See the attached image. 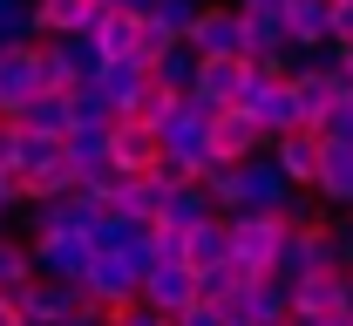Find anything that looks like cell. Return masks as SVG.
Instances as JSON below:
<instances>
[{
  "instance_id": "obj_18",
  "label": "cell",
  "mask_w": 353,
  "mask_h": 326,
  "mask_svg": "<svg viewBox=\"0 0 353 326\" xmlns=\"http://www.w3.org/2000/svg\"><path fill=\"white\" fill-rule=\"evenodd\" d=\"M150 89L157 95H170V102H183V95L197 89V54L176 41V48H163L157 61H150Z\"/></svg>"
},
{
  "instance_id": "obj_31",
  "label": "cell",
  "mask_w": 353,
  "mask_h": 326,
  "mask_svg": "<svg viewBox=\"0 0 353 326\" xmlns=\"http://www.w3.org/2000/svg\"><path fill=\"white\" fill-rule=\"evenodd\" d=\"M102 326H170L163 313H150V306H130V313H109Z\"/></svg>"
},
{
  "instance_id": "obj_37",
  "label": "cell",
  "mask_w": 353,
  "mask_h": 326,
  "mask_svg": "<svg viewBox=\"0 0 353 326\" xmlns=\"http://www.w3.org/2000/svg\"><path fill=\"white\" fill-rule=\"evenodd\" d=\"M61 326H102V313H88V306H75V313H68Z\"/></svg>"
},
{
  "instance_id": "obj_30",
  "label": "cell",
  "mask_w": 353,
  "mask_h": 326,
  "mask_svg": "<svg viewBox=\"0 0 353 326\" xmlns=\"http://www.w3.org/2000/svg\"><path fill=\"white\" fill-rule=\"evenodd\" d=\"M326 41H333V48H353V0H333V14H326Z\"/></svg>"
},
{
  "instance_id": "obj_29",
  "label": "cell",
  "mask_w": 353,
  "mask_h": 326,
  "mask_svg": "<svg viewBox=\"0 0 353 326\" xmlns=\"http://www.w3.org/2000/svg\"><path fill=\"white\" fill-rule=\"evenodd\" d=\"M312 136H333V143H353V95H340L326 116H319V130Z\"/></svg>"
},
{
  "instance_id": "obj_40",
  "label": "cell",
  "mask_w": 353,
  "mask_h": 326,
  "mask_svg": "<svg viewBox=\"0 0 353 326\" xmlns=\"http://www.w3.org/2000/svg\"><path fill=\"white\" fill-rule=\"evenodd\" d=\"M7 232H14V218H7V211H0V238H7Z\"/></svg>"
},
{
  "instance_id": "obj_1",
  "label": "cell",
  "mask_w": 353,
  "mask_h": 326,
  "mask_svg": "<svg viewBox=\"0 0 353 326\" xmlns=\"http://www.w3.org/2000/svg\"><path fill=\"white\" fill-rule=\"evenodd\" d=\"M279 238L285 225L279 218H259V211H231L224 218V258L252 279H272V258H279Z\"/></svg>"
},
{
  "instance_id": "obj_25",
  "label": "cell",
  "mask_w": 353,
  "mask_h": 326,
  "mask_svg": "<svg viewBox=\"0 0 353 326\" xmlns=\"http://www.w3.org/2000/svg\"><path fill=\"white\" fill-rule=\"evenodd\" d=\"M61 156H68L75 177L95 170V163H109V130H68V136H61Z\"/></svg>"
},
{
  "instance_id": "obj_10",
  "label": "cell",
  "mask_w": 353,
  "mask_h": 326,
  "mask_svg": "<svg viewBox=\"0 0 353 326\" xmlns=\"http://www.w3.org/2000/svg\"><path fill=\"white\" fill-rule=\"evenodd\" d=\"M75 306H82V292H75V285H54V279H28L21 292H14L21 326H61Z\"/></svg>"
},
{
  "instance_id": "obj_4",
  "label": "cell",
  "mask_w": 353,
  "mask_h": 326,
  "mask_svg": "<svg viewBox=\"0 0 353 326\" xmlns=\"http://www.w3.org/2000/svg\"><path fill=\"white\" fill-rule=\"evenodd\" d=\"M312 204H319L326 218L353 211V143L319 136V163H312Z\"/></svg>"
},
{
  "instance_id": "obj_15",
  "label": "cell",
  "mask_w": 353,
  "mask_h": 326,
  "mask_svg": "<svg viewBox=\"0 0 353 326\" xmlns=\"http://www.w3.org/2000/svg\"><path fill=\"white\" fill-rule=\"evenodd\" d=\"M28 7H34V34L41 41H68V34L95 28V0H28Z\"/></svg>"
},
{
  "instance_id": "obj_41",
  "label": "cell",
  "mask_w": 353,
  "mask_h": 326,
  "mask_svg": "<svg viewBox=\"0 0 353 326\" xmlns=\"http://www.w3.org/2000/svg\"><path fill=\"white\" fill-rule=\"evenodd\" d=\"M197 7H218V0H197Z\"/></svg>"
},
{
  "instance_id": "obj_19",
  "label": "cell",
  "mask_w": 353,
  "mask_h": 326,
  "mask_svg": "<svg viewBox=\"0 0 353 326\" xmlns=\"http://www.w3.org/2000/svg\"><path fill=\"white\" fill-rule=\"evenodd\" d=\"M211 218H218V211H211V197H204L197 184H170L157 225H163V232H197V225H211Z\"/></svg>"
},
{
  "instance_id": "obj_2",
  "label": "cell",
  "mask_w": 353,
  "mask_h": 326,
  "mask_svg": "<svg viewBox=\"0 0 353 326\" xmlns=\"http://www.w3.org/2000/svg\"><path fill=\"white\" fill-rule=\"evenodd\" d=\"M136 279H143V272H136L130 258H88V272H82L75 292H82L88 313L109 320V313H130V306H136Z\"/></svg>"
},
{
  "instance_id": "obj_20",
  "label": "cell",
  "mask_w": 353,
  "mask_h": 326,
  "mask_svg": "<svg viewBox=\"0 0 353 326\" xmlns=\"http://www.w3.org/2000/svg\"><path fill=\"white\" fill-rule=\"evenodd\" d=\"M163 197H170V177L150 170V177H130V184H123L116 211H123V218H143V225H157V218H163Z\"/></svg>"
},
{
  "instance_id": "obj_6",
  "label": "cell",
  "mask_w": 353,
  "mask_h": 326,
  "mask_svg": "<svg viewBox=\"0 0 353 326\" xmlns=\"http://www.w3.org/2000/svg\"><path fill=\"white\" fill-rule=\"evenodd\" d=\"M312 272H333V265H326V218L285 232L279 238V258H272V279L279 285H299V279H312Z\"/></svg>"
},
{
  "instance_id": "obj_16",
  "label": "cell",
  "mask_w": 353,
  "mask_h": 326,
  "mask_svg": "<svg viewBox=\"0 0 353 326\" xmlns=\"http://www.w3.org/2000/svg\"><path fill=\"white\" fill-rule=\"evenodd\" d=\"M259 150H265V136L252 130L245 109H224L218 123H211V156H218V163H245V156H259Z\"/></svg>"
},
{
  "instance_id": "obj_5",
  "label": "cell",
  "mask_w": 353,
  "mask_h": 326,
  "mask_svg": "<svg viewBox=\"0 0 353 326\" xmlns=\"http://www.w3.org/2000/svg\"><path fill=\"white\" fill-rule=\"evenodd\" d=\"M285 306H292V320H333V313H353V272H312V279L285 285Z\"/></svg>"
},
{
  "instance_id": "obj_12",
  "label": "cell",
  "mask_w": 353,
  "mask_h": 326,
  "mask_svg": "<svg viewBox=\"0 0 353 326\" xmlns=\"http://www.w3.org/2000/svg\"><path fill=\"white\" fill-rule=\"evenodd\" d=\"M34 95H41L34 48H7V54H0V123H14V116H21Z\"/></svg>"
},
{
  "instance_id": "obj_32",
  "label": "cell",
  "mask_w": 353,
  "mask_h": 326,
  "mask_svg": "<svg viewBox=\"0 0 353 326\" xmlns=\"http://www.w3.org/2000/svg\"><path fill=\"white\" fill-rule=\"evenodd\" d=\"M21 204H28V190H21V177H14V170H0V211L14 218Z\"/></svg>"
},
{
  "instance_id": "obj_7",
  "label": "cell",
  "mask_w": 353,
  "mask_h": 326,
  "mask_svg": "<svg viewBox=\"0 0 353 326\" xmlns=\"http://www.w3.org/2000/svg\"><path fill=\"white\" fill-rule=\"evenodd\" d=\"M28 258H34V279H54V285H82V272H88V238H75V232H48V238H34L28 245Z\"/></svg>"
},
{
  "instance_id": "obj_9",
  "label": "cell",
  "mask_w": 353,
  "mask_h": 326,
  "mask_svg": "<svg viewBox=\"0 0 353 326\" xmlns=\"http://www.w3.org/2000/svg\"><path fill=\"white\" fill-rule=\"evenodd\" d=\"M224 326H292L285 285H279V279H252L231 306H224Z\"/></svg>"
},
{
  "instance_id": "obj_8",
  "label": "cell",
  "mask_w": 353,
  "mask_h": 326,
  "mask_svg": "<svg viewBox=\"0 0 353 326\" xmlns=\"http://www.w3.org/2000/svg\"><path fill=\"white\" fill-rule=\"evenodd\" d=\"M136 306H150V313H163V320H183V313L197 306V279H190L183 265H150V272L136 279Z\"/></svg>"
},
{
  "instance_id": "obj_23",
  "label": "cell",
  "mask_w": 353,
  "mask_h": 326,
  "mask_svg": "<svg viewBox=\"0 0 353 326\" xmlns=\"http://www.w3.org/2000/svg\"><path fill=\"white\" fill-rule=\"evenodd\" d=\"M285 89H292V102H299V123H306V130H319V116L340 102V89H333L326 75H292Z\"/></svg>"
},
{
  "instance_id": "obj_22",
  "label": "cell",
  "mask_w": 353,
  "mask_h": 326,
  "mask_svg": "<svg viewBox=\"0 0 353 326\" xmlns=\"http://www.w3.org/2000/svg\"><path fill=\"white\" fill-rule=\"evenodd\" d=\"M14 130H21V136H48V143H61V136H68V102L41 89L28 109H21V116H14Z\"/></svg>"
},
{
  "instance_id": "obj_17",
  "label": "cell",
  "mask_w": 353,
  "mask_h": 326,
  "mask_svg": "<svg viewBox=\"0 0 353 326\" xmlns=\"http://www.w3.org/2000/svg\"><path fill=\"white\" fill-rule=\"evenodd\" d=\"M326 14H333V0H285L279 28H285L292 48H326Z\"/></svg>"
},
{
  "instance_id": "obj_11",
  "label": "cell",
  "mask_w": 353,
  "mask_h": 326,
  "mask_svg": "<svg viewBox=\"0 0 353 326\" xmlns=\"http://www.w3.org/2000/svg\"><path fill=\"white\" fill-rule=\"evenodd\" d=\"M292 190H285V177L272 170V156H245L238 163V211H259V218H279V204H285Z\"/></svg>"
},
{
  "instance_id": "obj_13",
  "label": "cell",
  "mask_w": 353,
  "mask_h": 326,
  "mask_svg": "<svg viewBox=\"0 0 353 326\" xmlns=\"http://www.w3.org/2000/svg\"><path fill=\"white\" fill-rule=\"evenodd\" d=\"M272 170L285 177V190H312V163H319V136L312 130H292V136H272L265 143Z\"/></svg>"
},
{
  "instance_id": "obj_34",
  "label": "cell",
  "mask_w": 353,
  "mask_h": 326,
  "mask_svg": "<svg viewBox=\"0 0 353 326\" xmlns=\"http://www.w3.org/2000/svg\"><path fill=\"white\" fill-rule=\"evenodd\" d=\"M170 326H224V313H218V306H190V313L170 320Z\"/></svg>"
},
{
  "instance_id": "obj_28",
  "label": "cell",
  "mask_w": 353,
  "mask_h": 326,
  "mask_svg": "<svg viewBox=\"0 0 353 326\" xmlns=\"http://www.w3.org/2000/svg\"><path fill=\"white\" fill-rule=\"evenodd\" d=\"M34 279V258H28V245L7 232L0 238V292H21V285Z\"/></svg>"
},
{
  "instance_id": "obj_38",
  "label": "cell",
  "mask_w": 353,
  "mask_h": 326,
  "mask_svg": "<svg viewBox=\"0 0 353 326\" xmlns=\"http://www.w3.org/2000/svg\"><path fill=\"white\" fill-rule=\"evenodd\" d=\"M0 326H21V313H14V292H0Z\"/></svg>"
},
{
  "instance_id": "obj_21",
  "label": "cell",
  "mask_w": 353,
  "mask_h": 326,
  "mask_svg": "<svg viewBox=\"0 0 353 326\" xmlns=\"http://www.w3.org/2000/svg\"><path fill=\"white\" fill-rule=\"evenodd\" d=\"M176 265L197 279V272H218L224 265V218H211V225H197V232H183V252H176Z\"/></svg>"
},
{
  "instance_id": "obj_33",
  "label": "cell",
  "mask_w": 353,
  "mask_h": 326,
  "mask_svg": "<svg viewBox=\"0 0 353 326\" xmlns=\"http://www.w3.org/2000/svg\"><path fill=\"white\" fill-rule=\"evenodd\" d=\"M333 89L353 95V48H333Z\"/></svg>"
},
{
  "instance_id": "obj_24",
  "label": "cell",
  "mask_w": 353,
  "mask_h": 326,
  "mask_svg": "<svg viewBox=\"0 0 353 326\" xmlns=\"http://www.w3.org/2000/svg\"><path fill=\"white\" fill-rule=\"evenodd\" d=\"M68 102V130H109L116 116H109V102H102V89L95 82H82V89H68L61 95Z\"/></svg>"
},
{
  "instance_id": "obj_26",
  "label": "cell",
  "mask_w": 353,
  "mask_h": 326,
  "mask_svg": "<svg viewBox=\"0 0 353 326\" xmlns=\"http://www.w3.org/2000/svg\"><path fill=\"white\" fill-rule=\"evenodd\" d=\"M41 34H34V7L28 0H0V54L7 48H34Z\"/></svg>"
},
{
  "instance_id": "obj_39",
  "label": "cell",
  "mask_w": 353,
  "mask_h": 326,
  "mask_svg": "<svg viewBox=\"0 0 353 326\" xmlns=\"http://www.w3.org/2000/svg\"><path fill=\"white\" fill-rule=\"evenodd\" d=\"M319 326H353V313H333V320H319Z\"/></svg>"
},
{
  "instance_id": "obj_36",
  "label": "cell",
  "mask_w": 353,
  "mask_h": 326,
  "mask_svg": "<svg viewBox=\"0 0 353 326\" xmlns=\"http://www.w3.org/2000/svg\"><path fill=\"white\" fill-rule=\"evenodd\" d=\"M224 7H238V14H279L285 0H224Z\"/></svg>"
},
{
  "instance_id": "obj_3",
  "label": "cell",
  "mask_w": 353,
  "mask_h": 326,
  "mask_svg": "<svg viewBox=\"0 0 353 326\" xmlns=\"http://www.w3.org/2000/svg\"><path fill=\"white\" fill-rule=\"evenodd\" d=\"M183 48H190L197 61H245V14L224 7V0H218V7H204Z\"/></svg>"
},
{
  "instance_id": "obj_35",
  "label": "cell",
  "mask_w": 353,
  "mask_h": 326,
  "mask_svg": "<svg viewBox=\"0 0 353 326\" xmlns=\"http://www.w3.org/2000/svg\"><path fill=\"white\" fill-rule=\"evenodd\" d=\"M14 143H21V130H14V123H0V170H14Z\"/></svg>"
},
{
  "instance_id": "obj_14",
  "label": "cell",
  "mask_w": 353,
  "mask_h": 326,
  "mask_svg": "<svg viewBox=\"0 0 353 326\" xmlns=\"http://www.w3.org/2000/svg\"><path fill=\"white\" fill-rule=\"evenodd\" d=\"M109 163H116L123 177H150V170L163 163V150H157V136H150L143 123H109Z\"/></svg>"
},
{
  "instance_id": "obj_27",
  "label": "cell",
  "mask_w": 353,
  "mask_h": 326,
  "mask_svg": "<svg viewBox=\"0 0 353 326\" xmlns=\"http://www.w3.org/2000/svg\"><path fill=\"white\" fill-rule=\"evenodd\" d=\"M75 184H82V177L68 170V156H54V163H48V170H34L21 190H28V204H41V197H68Z\"/></svg>"
}]
</instances>
